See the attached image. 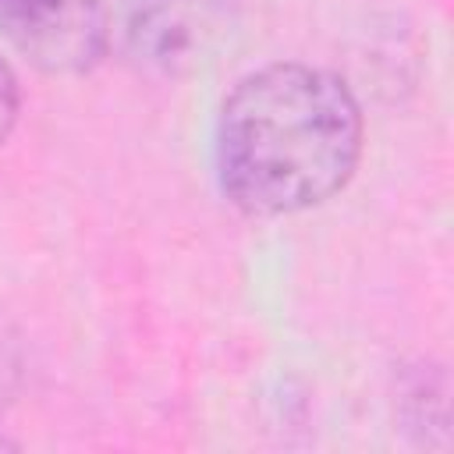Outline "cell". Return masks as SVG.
<instances>
[{"label": "cell", "instance_id": "cell-4", "mask_svg": "<svg viewBox=\"0 0 454 454\" xmlns=\"http://www.w3.org/2000/svg\"><path fill=\"white\" fill-rule=\"evenodd\" d=\"M0 447H14V440H7V436L0 433Z\"/></svg>", "mask_w": 454, "mask_h": 454}, {"label": "cell", "instance_id": "cell-1", "mask_svg": "<svg viewBox=\"0 0 454 454\" xmlns=\"http://www.w3.org/2000/svg\"><path fill=\"white\" fill-rule=\"evenodd\" d=\"M362 138V106L340 74L298 60L266 64L220 103V192L248 216L305 213L351 181Z\"/></svg>", "mask_w": 454, "mask_h": 454}, {"label": "cell", "instance_id": "cell-2", "mask_svg": "<svg viewBox=\"0 0 454 454\" xmlns=\"http://www.w3.org/2000/svg\"><path fill=\"white\" fill-rule=\"evenodd\" d=\"M0 35L46 74H82L106 53L103 0H0Z\"/></svg>", "mask_w": 454, "mask_h": 454}, {"label": "cell", "instance_id": "cell-3", "mask_svg": "<svg viewBox=\"0 0 454 454\" xmlns=\"http://www.w3.org/2000/svg\"><path fill=\"white\" fill-rule=\"evenodd\" d=\"M18 110H21V89H18V74L14 67L0 57V145L7 142V135L18 124Z\"/></svg>", "mask_w": 454, "mask_h": 454}]
</instances>
